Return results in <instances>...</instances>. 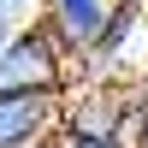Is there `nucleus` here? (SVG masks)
Here are the masks:
<instances>
[{"mask_svg": "<svg viewBox=\"0 0 148 148\" xmlns=\"http://www.w3.org/2000/svg\"><path fill=\"white\" fill-rule=\"evenodd\" d=\"M77 83V59L42 30V24H18L0 47V89L6 95H65Z\"/></svg>", "mask_w": 148, "mask_h": 148, "instance_id": "obj_1", "label": "nucleus"}, {"mask_svg": "<svg viewBox=\"0 0 148 148\" xmlns=\"http://www.w3.org/2000/svg\"><path fill=\"white\" fill-rule=\"evenodd\" d=\"M136 130V83L113 77H77L59 101V136H113L130 142Z\"/></svg>", "mask_w": 148, "mask_h": 148, "instance_id": "obj_2", "label": "nucleus"}, {"mask_svg": "<svg viewBox=\"0 0 148 148\" xmlns=\"http://www.w3.org/2000/svg\"><path fill=\"white\" fill-rule=\"evenodd\" d=\"M148 71V6H119L107 36L95 42V53L77 65V77H113V83H136Z\"/></svg>", "mask_w": 148, "mask_h": 148, "instance_id": "obj_3", "label": "nucleus"}, {"mask_svg": "<svg viewBox=\"0 0 148 148\" xmlns=\"http://www.w3.org/2000/svg\"><path fill=\"white\" fill-rule=\"evenodd\" d=\"M119 6H125V0H42L36 24H42V30L83 65V59L95 53V42L107 36V24H113Z\"/></svg>", "mask_w": 148, "mask_h": 148, "instance_id": "obj_4", "label": "nucleus"}, {"mask_svg": "<svg viewBox=\"0 0 148 148\" xmlns=\"http://www.w3.org/2000/svg\"><path fill=\"white\" fill-rule=\"evenodd\" d=\"M65 95H6L0 89V148H42L59 136Z\"/></svg>", "mask_w": 148, "mask_h": 148, "instance_id": "obj_5", "label": "nucleus"}, {"mask_svg": "<svg viewBox=\"0 0 148 148\" xmlns=\"http://www.w3.org/2000/svg\"><path fill=\"white\" fill-rule=\"evenodd\" d=\"M53 148H130V142H113V136H53Z\"/></svg>", "mask_w": 148, "mask_h": 148, "instance_id": "obj_6", "label": "nucleus"}, {"mask_svg": "<svg viewBox=\"0 0 148 148\" xmlns=\"http://www.w3.org/2000/svg\"><path fill=\"white\" fill-rule=\"evenodd\" d=\"M0 12H6L12 24H30L36 12H42V0H0Z\"/></svg>", "mask_w": 148, "mask_h": 148, "instance_id": "obj_7", "label": "nucleus"}, {"mask_svg": "<svg viewBox=\"0 0 148 148\" xmlns=\"http://www.w3.org/2000/svg\"><path fill=\"white\" fill-rule=\"evenodd\" d=\"M136 125H148V71L136 77Z\"/></svg>", "mask_w": 148, "mask_h": 148, "instance_id": "obj_8", "label": "nucleus"}, {"mask_svg": "<svg viewBox=\"0 0 148 148\" xmlns=\"http://www.w3.org/2000/svg\"><path fill=\"white\" fill-rule=\"evenodd\" d=\"M130 148H148V125H136V130H130Z\"/></svg>", "mask_w": 148, "mask_h": 148, "instance_id": "obj_9", "label": "nucleus"}, {"mask_svg": "<svg viewBox=\"0 0 148 148\" xmlns=\"http://www.w3.org/2000/svg\"><path fill=\"white\" fill-rule=\"evenodd\" d=\"M12 30H18V24H12L6 12H0V47H6V36H12Z\"/></svg>", "mask_w": 148, "mask_h": 148, "instance_id": "obj_10", "label": "nucleus"}, {"mask_svg": "<svg viewBox=\"0 0 148 148\" xmlns=\"http://www.w3.org/2000/svg\"><path fill=\"white\" fill-rule=\"evenodd\" d=\"M130 6H148V0H130Z\"/></svg>", "mask_w": 148, "mask_h": 148, "instance_id": "obj_11", "label": "nucleus"}, {"mask_svg": "<svg viewBox=\"0 0 148 148\" xmlns=\"http://www.w3.org/2000/svg\"><path fill=\"white\" fill-rule=\"evenodd\" d=\"M42 148H53V142H42Z\"/></svg>", "mask_w": 148, "mask_h": 148, "instance_id": "obj_12", "label": "nucleus"}]
</instances>
